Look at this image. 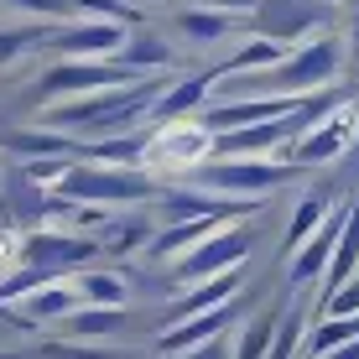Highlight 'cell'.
<instances>
[{"instance_id":"7402d4cb","label":"cell","mask_w":359,"mask_h":359,"mask_svg":"<svg viewBox=\"0 0 359 359\" xmlns=\"http://www.w3.org/2000/svg\"><path fill=\"white\" fill-rule=\"evenodd\" d=\"M333 208H339V203H333V193H302V198H297V208H292V224H287V245H281V250H297V245H307V240H313V234L318 229H323V219L333 214Z\"/></svg>"},{"instance_id":"836d02e7","label":"cell","mask_w":359,"mask_h":359,"mask_svg":"<svg viewBox=\"0 0 359 359\" xmlns=\"http://www.w3.org/2000/svg\"><path fill=\"white\" fill-rule=\"evenodd\" d=\"M188 6H214V11H234V16H250L261 0H188Z\"/></svg>"},{"instance_id":"d4e9b609","label":"cell","mask_w":359,"mask_h":359,"mask_svg":"<svg viewBox=\"0 0 359 359\" xmlns=\"http://www.w3.org/2000/svg\"><path fill=\"white\" fill-rule=\"evenodd\" d=\"M307 323H313V318H307V302L302 297H297V302L287 307V313L276 318V339H271V359H297L307 349Z\"/></svg>"},{"instance_id":"e575fe53","label":"cell","mask_w":359,"mask_h":359,"mask_svg":"<svg viewBox=\"0 0 359 359\" xmlns=\"http://www.w3.org/2000/svg\"><path fill=\"white\" fill-rule=\"evenodd\" d=\"M318 359H359V339L354 344H339V349H328V354H318Z\"/></svg>"},{"instance_id":"3957f363","label":"cell","mask_w":359,"mask_h":359,"mask_svg":"<svg viewBox=\"0 0 359 359\" xmlns=\"http://www.w3.org/2000/svg\"><path fill=\"white\" fill-rule=\"evenodd\" d=\"M297 177H302V162H271V156H208L188 172V182L229 198H271Z\"/></svg>"},{"instance_id":"277c9868","label":"cell","mask_w":359,"mask_h":359,"mask_svg":"<svg viewBox=\"0 0 359 359\" xmlns=\"http://www.w3.org/2000/svg\"><path fill=\"white\" fill-rule=\"evenodd\" d=\"M146 73H135L120 57H63L32 83L36 104H53V99H73V94H94V89H120V83H135Z\"/></svg>"},{"instance_id":"ffe728a7","label":"cell","mask_w":359,"mask_h":359,"mask_svg":"<svg viewBox=\"0 0 359 359\" xmlns=\"http://www.w3.org/2000/svg\"><path fill=\"white\" fill-rule=\"evenodd\" d=\"M240 21H250V16L214 11V6H188V11L177 16V32L188 36V42H198V47H214V42H224V36L240 32Z\"/></svg>"},{"instance_id":"d590c367","label":"cell","mask_w":359,"mask_h":359,"mask_svg":"<svg viewBox=\"0 0 359 359\" xmlns=\"http://www.w3.org/2000/svg\"><path fill=\"white\" fill-rule=\"evenodd\" d=\"M0 359H27V354H0Z\"/></svg>"},{"instance_id":"1f68e13d","label":"cell","mask_w":359,"mask_h":359,"mask_svg":"<svg viewBox=\"0 0 359 359\" xmlns=\"http://www.w3.org/2000/svg\"><path fill=\"white\" fill-rule=\"evenodd\" d=\"M177 359H234V349H229L224 333H219V339H208V344H193V349H182Z\"/></svg>"},{"instance_id":"5b68a950","label":"cell","mask_w":359,"mask_h":359,"mask_svg":"<svg viewBox=\"0 0 359 359\" xmlns=\"http://www.w3.org/2000/svg\"><path fill=\"white\" fill-rule=\"evenodd\" d=\"M219 151V135L203 120H167V126L146 130V167H172V172H193L198 162Z\"/></svg>"},{"instance_id":"4dcf8cb0","label":"cell","mask_w":359,"mask_h":359,"mask_svg":"<svg viewBox=\"0 0 359 359\" xmlns=\"http://www.w3.org/2000/svg\"><path fill=\"white\" fill-rule=\"evenodd\" d=\"M79 16H104V21H126V27H141V11L130 0H73Z\"/></svg>"},{"instance_id":"8fae6325","label":"cell","mask_w":359,"mask_h":359,"mask_svg":"<svg viewBox=\"0 0 359 359\" xmlns=\"http://www.w3.org/2000/svg\"><path fill=\"white\" fill-rule=\"evenodd\" d=\"M354 130H359V115L339 104L333 115H323L313 130L302 135V141L292 146V162H302V167H323V162H339V156L354 146Z\"/></svg>"},{"instance_id":"44dd1931","label":"cell","mask_w":359,"mask_h":359,"mask_svg":"<svg viewBox=\"0 0 359 359\" xmlns=\"http://www.w3.org/2000/svg\"><path fill=\"white\" fill-rule=\"evenodd\" d=\"M120 328H126V307H99V302H83L79 313L57 323V333H68V339H115Z\"/></svg>"},{"instance_id":"9c48e42d","label":"cell","mask_w":359,"mask_h":359,"mask_svg":"<svg viewBox=\"0 0 359 359\" xmlns=\"http://www.w3.org/2000/svg\"><path fill=\"white\" fill-rule=\"evenodd\" d=\"M83 307V292H79V281L73 276H53L47 287H36L32 297H21V302H11L6 313L16 318L21 328H32V333H42L47 323H63L68 313H79Z\"/></svg>"},{"instance_id":"cb8c5ba5","label":"cell","mask_w":359,"mask_h":359,"mask_svg":"<svg viewBox=\"0 0 359 359\" xmlns=\"http://www.w3.org/2000/svg\"><path fill=\"white\" fill-rule=\"evenodd\" d=\"M354 276H359V198L349 203V224H344V234H339V250H333V266L323 276V292L349 287Z\"/></svg>"},{"instance_id":"7a4b0ae2","label":"cell","mask_w":359,"mask_h":359,"mask_svg":"<svg viewBox=\"0 0 359 359\" xmlns=\"http://www.w3.org/2000/svg\"><path fill=\"white\" fill-rule=\"evenodd\" d=\"M156 188L146 172L135 167H115V162H73L68 177L53 188V198H63V203H104V208H126V203H146V198H156Z\"/></svg>"},{"instance_id":"e0dca14e","label":"cell","mask_w":359,"mask_h":359,"mask_svg":"<svg viewBox=\"0 0 359 359\" xmlns=\"http://www.w3.org/2000/svg\"><path fill=\"white\" fill-rule=\"evenodd\" d=\"M0 146L6 151H16L21 162H32V156H79V135L57 130V126H32V130H6L0 135Z\"/></svg>"},{"instance_id":"8992f818","label":"cell","mask_w":359,"mask_h":359,"mask_svg":"<svg viewBox=\"0 0 359 359\" xmlns=\"http://www.w3.org/2000/svg\"><path fill=\"white\" fill-rule=\"evenodd\" d=\"M99 255H104L99 234H83V229H32L21 240V261L42 266L47 276H73V271L94 266Z\"/></svg>"},{"instance_id":"f1b7e54d","label":"cell","mask_w":359,"mask_h":359,"mask_svg":"<svg viewBox=\"0 0 359 359\" xmlns=\"http://www.w3.org/2000/svg\"><path fill=\"white\" fill-rule=\"evenodd\" d=\"M6 11H16V16L27 21H73L79 11H73V0H0Z\"/></svg>"},{"instance_id":"d6a6232c","label":"cell","mask_w":359,"mask_h":359,"mask_svg":"<svg viewBox=\"0 0 359 359\" xmlns=\"http://www.w3.org/2000/svg\"><path fill=\"white\" fill-rule=\"evenodd\" d=\"M328 313H359V281H349V287H339V292H328Z\"/></svg>"},{"instance_id":"9a60e30c","label":"cell","mask_w":359,"mask_h":359,"mask_svg":"<svg viewBox=\"0 0 359 359\" xmlns=\"http://www.w3.org/2000/svg\"><path fill=\"white\" fill-rule=\"evenodd\" d=\"M214 83H219V68H214V73H193V79H172V83H167V94L156 99L151 126H167V120L203 115V109H208V94H214Z\"/></svg>"},{"instance_id":"7c38bea8","label":"cell","mask_w":359,"mask_h":359,"mask_svg":"<svg viewBox=\"0 0 359 359\" xmlns=\"http://www.w3.org/2000/svg\"><path fill=\"white\" fill-rule=\"evenodd\" d=\"M234 323H240V297H234V302L208 307V313H193V318H182V323H167L162 333H156V354H162V359H177L182 349L219 339V333L234 328Z\"/></svg>"},{"instance_id":"52a82bcc","label":"cell","mask_w":359,"mask_h":359,"mask_svg":"<svg viewBox=\"0 0 359 359\" xmlns=\"http://www.w3.org/2000/svg\"><path fill=\"white\" fill-rule=\"evenodd\" d=\"M250 245H255V234L234 219V224H219L208 240H198L182 261H172V281H208V276H219V271H234V266H245V255H250Z\"/></svg>"},{"instance_id":"5bb4252c","label":"cell","mask_w":359,"mask_h":359,"mask_svg":"<svg viewBox=\"0 0 359 359\" xmlns=\"http://www.w3.org/2000/svg\"><path fill=\"white\" fill-rule=\"evenodd\" d=\"M250 21L261 27V36L297 42V36L318 21V0H261V6L250 11Z\"/></svg>"},{"instance_id":"6da1fadb","label":"cell","mask_w":359,"mask_h":359,"mask_svg":"<svg viewBox=\"0 0 359 359\" xmlns=\"http://www.w3.org/2000/svg\"><path fill=\"white\" fill-rule=\"evenodd\" d=\"M344 68V42L339 36H307L297 42L276 68L245 73V94H323Z\"/></svg>"},{"instance_id":"ac0fdd59","label":"cell","mask_w":359,"mask_h":359,"mask_svg":"<svg viewBox=\"0 0 359 359\" xmlns=\"http://www.w3.org/2000/svg\"><path fill=\"white\" fill-rule=\"evenodd\" d=\"M120 63H130L135 73H172L177 68V47H172L167 36L146 32V27H130L126 47H120Z\"/></svg>"},{"instance_id":"4fadbf2b","label":"cell","mask_w":359,"mask_h":359,"mask_svg":"<svg viewBox=\"0 0 359 359\" xmlns=\"http://www.w3.org/2000/svg\"><path fill=\"white\" fill-rule=\"evenodd\" d=\"M219 224H234V219H219V214H198V219H172L167 229L151 234V245H146V261H182V255L193 250L198 240H208Z\"/></svg>"},{"instance_id":"603a6c76","label":"cell","mask_w":359,"mask_h":359,"mask_svg":"<svg viewBox=\"0 0 359 359\" xmlns=\"http://www.w3.org/2000/svg\"><path fill=\"white\" fill-rule=\"evenodd\" d=\"M73 281H79L83 302H99V307H126L130 302V281L109 266H83V271H73Z\"/></svg>"},{"instance_id":"484cf974","label":"cell","mask_w":359,"mask_h":359,"mask_svg":"<svg viewBox=\"0 0 359 359\" xmlns=\"http://www.w3.org/2000/svg\"><path fill=\"white\" fill-rule=\"evenodd\" d=\"M53 27H57V21H32V27H0V68H11L21 53H32V47H47Z\"/></svg>"},{"instance_id":"83f0119b","label":"cell","mask_w":359,"mask_h":359,"mask_svg":"<svg viewBox=\"0 0 359 359\" xmlns=\"http://www.w3.org/2000/svg\"><path fill=\"white\" fill-rule=\"evenodd\" d=\"M271 339H276V318H250L234 344V359H271Z\"/></svg>"},{"instance_id":"d6986e66","label":"cell","mask_w":359,"mask_h":359,"mask_svg":"<svg viewBox=\"0 0 359 359\" xmlns=\"http://www.w3.org/2000/svg\"><path fill=\"white\" fill-rule=\"evenodd\" d=\"M287 53H292V42H276V36H261V32H255L250 42H240V53H229L224 63H219V79H245V73H266V68H276Z\"/></svg>"},{"instance_id":"2e32d148","label":"cell","mask_w":359,"mask_h":359,"mask_svg":"<svg viewBox=\"0 0 359 359\" xmlns=\"http://www.w3.org/2000/svg\"><path fill=\"white\" fill-rule=\"evenodd\" d=\"M240 287H245V266L219 271V276H208V281H193V292H182L177 302H172L167 323H182V318H193V313H208V307H219V302H234Z\"/></svg>"},{"instance_id":"ba28073f","label":"cell","mask_w":359,"mask_h":359,"mask_svg":"<svg viewBox=\"0 0 359 359\" xmlns=\"http://www.w3.org/2000/svg\"><path fill=\"white\" fill-rule=\"evenodd\" d=\"M130 27L126 21H104V16H89V21H57L47 47L63 57H120Z\"/></svg>"},{"instance_id":"30bf717a","label":"cell","mask_w":359,"mask_h":359,"mask_svg":"<svg viewBox=\"0 0 359 359\" xmlns=\"http://www.w3.org/2000/svg\"><path fill=\"white\" fill-rule=\"evenodd\" d=\"M344 224H349V203H339V208H333V214L323 219V229H318L307 245H297V250H292V261H287V281H292V287H313V281H323V276H328Z\"/></svg>"},{"instance_id":"4316f807","label":"cell","mask_w":359,"mask_h":359,"mask_svg":"<svg viewBox=\"0 0 359 359\" xmlns=\"http://www.w3.org/2000/svg\"><path fill=\"white\" fill-rule=\"evenodd\" d=\"M99 245H104V255H130L141 245H151V229H146V219H109L99 229Z\"/></svg>"},{"instance_id":"f546056e","label":"cell","mask_w":359,"mask_h":359,"mask_svg":"<svg viewBox=\"0 0 359 359\" xmlns=\"http://www.w3.org/2000/svg\"><path fill=\"white\" fill-rule=\"evenodd\" d=\"M68 156H32V162H21V172H27V182L32 188H42V193H53L57 182L68 177Z\"/></svg>"}]
</instances>
